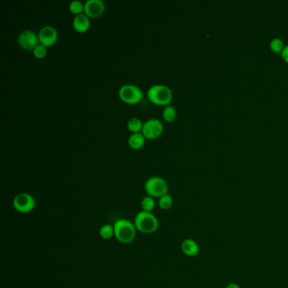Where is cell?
Listing matches in <instances>:
<instances>
[{
  "instance_id": "obj_12",
  "label": "cell",
  "mask_w": 288,
  "mask_h": 288,
  "mask_svg": "<svg viewBox=\"0 0 288 288\" xmlns=\"http://www.w3.org/2000/svg\"><path fill=\"white\" fill-rule=\"evenodd\" d=\"M181 249L184 255L190 257L196 256L200 252V246L198 243L191 238H187L185 240H183L181 244Z\"/></svg>"
},
{
  "instance_id": "obj_2",
  "label": "cell",
  "mask_w": 288,
  "mask_h": 288,
  "mask_svg": "<svg viewBox=\"0 0 288 288\" xmlns=\"http://www.w3.org/2000/svg\"><path fill=\"white\" fill-rule=\"evenodd\" d=\"M134 224L138 231L144 234L153 233L159 227V222L156 216L151 212L143 210L135 216Z\"/></svg>"
},
{
  "instance_id": "obj_19",
  "label": "cell",
  "mask_w": 288,
  "mask_h": 288,
  "mask_svg": "<svg viewBox=\"0 0 288 288\" xmlns=\"http://www.w3.org/2000/svg\"><path fill=\"white\" fill-rule=\"evenodd\" d=\"M99 234L103 239H110L114 235V226L106 224L100 228Z\"/></svg>"
},
{
  "instance_id": "obj_13",
  "label": "cell",
  "mask_w": 288,
  "mask_h": 288,
  "mask_svg": "<svg viewBox=\"0 0 288 288\" xmlns=\"http://www.w3.org/2000/svg\"><path fill=\"white\" fill-rule=\"evenodd\" d=\"M128 143L133 150H141L144 147L145 144V137L142 135V133H135L129 135Z\"/></svg>"
},
{
  "instance_id": "obj_5",
  "label": "cell",
  "mask_w": 288,
  "mask_h": 288,
  "mask_svg": "<svg viewBox=\"0 0 288 288\" xmlns=\"http://www.w3.org/2000/svg\"><path fill=\"white\" fill-rule=\"evenodd\" d=\"M118 96L122 102L129 105L137 104L143 98L142 90L134 85H124L119 89Z\"/></svg>"
},
{
  "instance_id": "obj_16",
  "label": "cell",
  "mask_w": 288,
  "mask_h": 288,
  "mask_svg": "<svg viewBox=\"0 0 288 288\" xmlns=\"http://www.w3.org/2000/svg\"><path fill=\"white\" fill-rule=\"evenodd\" d=\"M143 124L139 118H131L129 119V122L127 123V128L129 129V131L135 134V133H141L142 131V128H143Z\"/></svg>"
},
{
  "instance_id": "obj_11",
  "label": "cell",
  "mask_w": 288,
  "mask_h": 288,
  "mask_svg": "<svg viewBox=\"0 0 288 288\" xmlns=\"http://www.w3.org/2000/svg\"><path fill=\"white\" fill-rule=\"evenodd\" d=\"M73 27L78 33L86 32L90 27V17H88L84 13L81 15H76L73 20Z\"/></svg>"
},
{
  "instance_id": "obj_6",
  "label": "cell",
  "mask_w": 288,
  "mask_h": 288,
  "mask_svg": "<svg viewBox=\"0 0 288 288\" xmlns=\"http://www.w3.org/2000/svg\"><path fill=\"white\" fill-rule=\"evenodd\" d=\"M13 204L15 210L20 213H29L36 206V200L30 194L21 193L15 196Z\"/></svg>"
},
{
  "instance_id": "obj_23",
  "label": "cell",
  "mask_w": 288,
  "mask_h": 288,
  "mask_svg": "<svg viewBox=\"0 0 288 288\" xmlns=\"http://www.w3.org/2000/svg\"><path fill=\"white\" fill-rule=\"evenodd\" d=\"M226 288H241L240 286L237 284V283H234V282H231V283H229Z\"/></svg>"
},
{
  "instance_id": "obj_17",
  "label": "cell",
  "mask_w": 288,
  "mask_h": 288,
  "mask_svg": "<svg viewBox=\"0 0 288 288\" xmlns=\"http://www.w3.org/2000/svg\"><path fill=\"white\" fill-rule=\"evenodd\" d=\"M69 11L72 13L73 15H76L83 14L85 10V3H82L81 1L75 0L69 3Z\"/></svg>"
},
{
  "instance_id": "obj_15",
  "label": "cell",
  "mask_w": 288,
  "mask_h": 288,
  "mask_svg": "<svg viewBox=\"0 0 288 288\" xmlns=\"http://www.w3.org/2000/svg\"><path fill=\"white\" fill-rule=\"evenodd\" d=\"M141 204L143 211L151 212L155 209V206H156V201L154 200L153 197L148 195V196H145V197L142 199Z\"/></svg>"
},
{
  "instance_id": "obj_18",
  "label": "cell",
  "mask_w": 288,
  "mask_h": 288,
  "mask_svg": "<svg viewBox=\"0 0 288 288\" xmlns=\"http://www.w3.org/2000/svg\"><path fill=\"white\" fill-rule=\"evenodd\" d=\"M158 204H159L160 208L162 210H169L173 205V198H172L171 195L169 194L162 195V197L159 198Z\"/></svg>"
},
{
  "instance_id": "obj_10",
  "label": "cell",
  "mask_w": 288,
  "mask_h": 288,
  "mask_svg": "<svg viewBox=\"0 0 288 288\" xmlns=\"http://www.w3.org/2000/svg\"><path fill=\"white\" fill-rule=\"evenodd\" d=\"M105 11V4L102 0H88L85 3L84 14L90 18H98Z\"/></svg>"
},
{
  "instance_id": "obj_20",
  "label": "cell",
  "mask_w": 288,
  "mask_h": 288,
  "mask_svg": "<svg viewBox=\"0 0 288 288\" xmlns=\"http://www.w3.org/2000/svg\"><path fill=\"white\" fill-rule=\"evenodd\" d=\"M270 48L274 53L276 54H282V52L284 49V44L282 42V40L279 38H275V39L271 40V42L270 43Z\"/></svg>"
},
{
  "instance_id": "obj_1",
  "label": "cell",
  "mask_w": 288,
  "mask_h": 288,
  "mask_svg": "<svg viewBox=\"0 0 288 288\" xmlns=\"http://www.w3.org/2000/svg\"><path fill=\"white\" fill-rule=\"evenodd\" d=\"M114 235L120 243H129L135 240L136 228L129 220L119 219L114 223Z\"/></svg>"
},
{
  "instance_id": "obj_22",
  "label": "cell",
  "mask_w": 288,
  "mask_h": 288,
  "mask_svg": "<svg viewBox=\"0 0 288 288\" xmlns=\"http://www.w3.org/2000/svg\"><path fill=\"white\" fill-rule=\"evenodd\" d=\"M281 54H282V58H283V60L285 61L286 63H288V45L286 46Z\"/></svg>"
},
{
  "instance_id": "obj_8",
  "label": "cell",
  "mask_w": 288,
  "mask_h": 288,
  "mask_svg": "<svg viewBox=\"0 0 288 288\" xmlns=\"http://www.w3.org/2000/svg\"><path fill=\"white\" fill-rule=\"evenodd\" d=\"M18 44L25 50H34L39 45L38 35H36L32 30H24L18 36Z\"/></svg>"
},
{
  "instance_id": "obj_3",
  "label": "cell",
  "mask_w": 288,
  "mask_h": 288,
  "mask_svg": "<svg viewBox=\"0 0 288 288\" xmlns=\"http://www.w3.org/2000/svg\"><path fill=\"white\" fill-rule=\"evenodd\" d=\"M148 99L153 104L158 106H167L170 104L173 99L170 88L164 85H155L148 90Z\"/></svg>"
},
{
  "instance_id": "obj_7",
  "label": "cell",
  "mask_w": 288,
  "mask_h": 288,
  "mask_svg": "<svg viewBox=\"0 0 288 288\" xmlns=\"http://www.w3.org/2000/svg\"><path fill=\"white\" fill-rule=\"evenodd\" d=\"M163 132V124L159 119L151 118L144 122L142 128V135L145 139L155 140L162 135Z\"/></svg>"
},
{
  "instance_id": "obj_9",
  "label": "cell",
  "mask_w": 288,
  "mask_h": 288,
  "mask_svg": "<svg viewBox=\"0 0 288 288\" xmlns=\"http://www.w3.org/2000/svg\"><path fill=\"white\" fill-rule=\"evenodd\" d=\"M58 31L54 27L46 26L42 27L38 33L40 44L49 48L54 46L58 41Z\"/></svg>"
},
{
  "instance_id": "obj_14",
  "label": "cell",
  "mask_w": 288,
  "mask_h": 288,
  "mask_svg": "<svg viewBox=\"0 0 288 288\" xmlns=\"http://www.w3.org/2000/svg\"><path fill=\"white\" fill-rule=\"evenodd\" d=\"M162 117L167 123L174 122L177 117V112L173 106L168 105L165 107L162 111Z\"/></svg>"
},
{
  "instance_id": "obj_21",
  "label": "cell",
  "mask_w": 288,
  "mask_h": 288,
  "mask_svg": "<svg viewBox=\"0 0 288 288\" xmlns=\"http://www.w3.org/2000/svg\"><path fill=\"white\" fill-rule=\"evenodd\" d=\"M47 54H48V48H46L45 46L42 44H39L33 50L34 56L39 59L45 58Z\"/></svg>"
},
{
  "instance_id": "obj_4",
  "label": "cell",
  "mask_w": 288,
  "mask_h": 288,
  "mask_svg": "<svg viewBox=\"0 0 288 288\" xmlns=\"http://www.w3.org/2000/svg\"><path fill=\"white\" fill-rule=\"evenodd\" d=\"M144 189L149 196L160 198L168 194V185L165 179L160 177H151L144 183Z\"/></svg>"
}]
</instances>
